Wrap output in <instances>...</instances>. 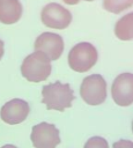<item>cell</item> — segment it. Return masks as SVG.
Instances as JSON below:
<instances>
[{"label":"cell","instance_id":"obj_13","mask_svg":"<svg viewBox=\"0 0 133 148\" xmlns=\"http://www.w3.org/2000/svg\"><path fill=\"white\" fill-rule=\"evenodd\" d=\"M83 148H109V143L102 136H91L87 140Z\"/></svg>","mask_w":133,"mask_h":148},{"label":"cell","instance_id":"obj_16","mask_svg":"<svg viewBox=\"0 0 133 148\" xmlns=\"http://www.w3.org/2000/svg\"><path fill=\"white\" fill-rule=\"evenodd\" d=\"M3 56V42L0 39V59L2 58Z\"/></svg>","mask_w":133,"mask_h":148},{"label":"cell","instance_id":"obj_7","mask_svg":"<svg viewBox=\"0 0 133 148\" xmlns=\"http://www.w3.org/2000/svg\"><path fill=\"white\" fill-rule=\"evenodd\" d=\"M111 96L116 104L128 106L133 103V74L121 73L112 83Z\"/></svg>","mask_w":133,"mask_h":148},{"label":"cell","instance_id":"obj_5","mask_svg":"<svg viewBox=\"0 0 133 148\" xmlns=\"http://www.w3.org/2000/svg\"><path fill=\"white\" fill-rule=\"evenodd\" d=\"M40 20L43 24L53 29H65L72 22L71 12L57 2L45 5L40 12Z\"/></svg>","mask_w":133,"mask_h":148},{"label":"cell","instance_id":"obj_11","mask_svg":"<svg viewBox=\"0 0 133 148\" xmlns=\"http://www.w3.org/2000/svg\"><path fill=\"white\" fill-rule=\"evenodd\" d=\"M114 34L121 40L133 39V12L125 14L117 21L114 25Z\"/></svg>","mask_w":133,"mask_h":148},{"label":"cell","instance_id":"obj_8","mask_svg":"<svg viewBox=\"0 0 133 148\" xmlns=\"http://www.w3.org/2000/svg\"><path fill=\"white\" fill-rule=\"evenodd\" d=\"M35 51H40L45 53L49 59L57 60L62 54L64 51V39L60 35L56 32H42L35 40Z\"/></svg>","mask_w":133,"mask_h":148},{"label":"cell","instance_id":"obj_3","mask_svg":"<svg viewBox=\"0 0 133 148\" xmlns=\"http://www.w3.org/2000/svg\"><path fill=\"white\" fill-rule=\"evenodd\" d=\"M97 58V50L91 43L80 42L71 49L68 53V65L73 71L83 73L96 64Z\"/></svg>","mask_w":133,"mask_h":148},{"label":"cell","instance_id":"obj_15","mask_svg":"<svg viewBox=\"0 0 133 148\" xmlns=\"http://www.w3.org/2000/svg\"><path fill=\"white\" fill-rule=\"evenodd\" d=\"M65 3H67V5H76L80 0H62Z\"/></svg>","mask_w":133,"mask_h":148},{"label":"cell","instance_id":"obj_2","mask_svg":"<svg viewBox=\"0 0 133 148\" xmlns=\"http://www.w3.org/2000/svg\"><path fill=\"white\" fill-rule=\"evenodd\" d=\"M51 60L40 51H34L27 56L21 65V74L30 82L46 80L51 74Z\"/></svg>","mask_w":133,"mask_h":148},{"label":"cell","instance_id":"obj_12","mask_svg":"<svg viewBox=\"0 0 133 148\" xmlns=\"http://www.w3.org/2000/svg\"><path fill=\"white\" fill-rule=\"evenodd\" d=\"M133 6V0H103V7L105 10L119 14Z\"/></svg>","mask_w":133,"mask_h":148},{"label":"cell","instance_id":"obj_14","mask_svg":"<svg viewBox=\"0 0 133 148\" xmlns=\"http://www.w3.org/2000/svg\"><path fill=\"white\" fill-rule=\"evenodd\" d=\"M112 148H133V141L126 140V139H120L112 145Z\"/></svg>","mask_w":133,"mask_h":148},{"label":"cell","instance_id":"obj_4","mask_svg":"<svg viewBox=\"0 0 133 148\" xmlns=\"http://www.w3.org/2000/svg\"><path fill=\"white\" fill-rule=\"evenodd\" d=\"M80 96L89 105L102 104L106 98V82L99 74L86 76L80 86Z\"/></svg>","mask_w":133,"mask_h":148},{"label":"cell","instance_id":"obj_1","mask_svg":"<svg viewBox=\"0 0 133 148\" xmlns=\"http://www.w3.org/2000/svg\"><path fill=\"white\" fill-rule=\"evenodd\" d=\"M74 92L68 83L56 81L44 86L42 89V102L46 105L47 110L64 111L72 106Z\"/></svg>","mask_w":133,"mask_h":148},{"label":"cell","instance_id":"obj_9","mask_svg":"<svg viewBox=\"0 0 133 148\" xmlns=\"http://www.w3.org/2000/svg\"><path fill=\"white\" fill-rule=\"evenodd\" d=\"M30 112V106L28 102L21 98H13L3 104L0 111L1 119L9 124L15 125L24 121Z\"/></svg>","mask_w":133,"mask_h":148},{"label":"cell","instance_id":"obj_6","mask_svg":"<svg viewBox=\"0 0 133 148\" xmlns=\"http://www.w3.org/2000/svg\"><path fill=\"white\" fill-rule=\"evenodd\" d=\"M30 139L35 148H56L60 143L59 130L56 125L46 121L32 127Z\"/></svg>","mask_w":133,"mask_h":148},{"label":"cell","instance_id":"obj_17","mask_svg":"<svg viewBox=\"0 0 133 148\" xmlns=\"http://www.w3.org/2000/svg\"><path fill=\"white\" fill-rule=\"evenodd\" d=\"M1 148H17V147L14 146V145H5V146H2Z\"/></svg>","mask_w":133,"mask_h":148},{"label":"cell","instance_id":"obj_10","mask_svg":"<svg viewBox=\"0 0 133 148\" xmlns=\"http://www.w3.org/2000/svg\"><path fill=\"white\" fill-rule=\"evenodd\" d=\"M22 15V5L20 0H0V22L13 24Z\"/></svg>","mask_w":133,"mask_h":148},{"label":"cell","instance_id":"obj_18","mask_svg":"<svg viewBox=\"0 0 133 148\" xmlns=\"http://www.w3.org/2000/svg\"><path fill=\"white\" fill-rule=\"evenodd\" d=\"M132 133H133V120H132Z\"/></svg>","mask_w":133,"mask_h":148},{"label":"cell","instance_id":"obj_19","mask_svg":"<svg viewBox=\"0 0 133 148\" xmlns=\"http://www.w3.org/2000/svg\"><path fill=\"white\" fill-rule=\"evenodd\" d=\"M84 1H93V0H84Z\"/></svg>","mask_w":133,"mask_h":148}]
</instances>
